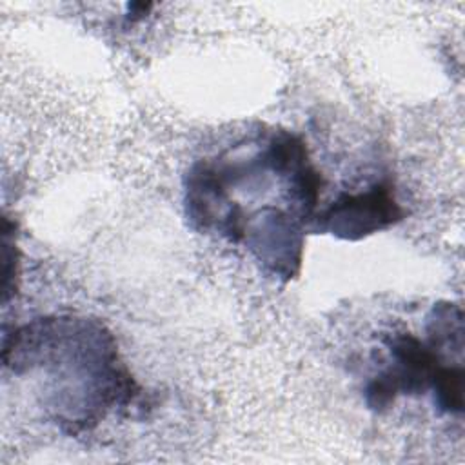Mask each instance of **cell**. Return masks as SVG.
I'll list each match as a JSON object with an SVG mask.
<instances>
[{
	"instance_id": "7a4b0ae2",
	"label": "cell",
	"mask_w": 465,
	"mask_h": 465,
	"mask_svg": "<svg viewBox=\"0 0 465 465\" xmlns=\"http://www.w3.org/2000/svg\"><path fill=\"white\" fill-rule=\"evenodd\" d=\"M381 341L389 351V361L363 387V401L376 414L389 411L398 396H421L429 392L441 365L463 363L443 358L412 332H387L381 336Z\"/></svg>"
},
{
	"instance_id": "6da1fadb",
	"label": "cell",
	"mask_w": 465,
	"mask_h": 465,
	"mask_svg": "<svg viewBox=\"0 0 465 465\" xmlns=\"http://www.w3.org/2000/svg\"><path fill=\"white\" fill-rule=\"evenodd\" d=\"M2 361L15 374L47 372L51 420L69 436L93 430L109 411L147 405L113 332L93 318L45 316L4 332Z\"/></svg>"
},
{
	"instance_id": "3957f363",
	"label": "cell",
	"mask_w": 465,
	"mask_h": 465,
	"mask_svg": "<svg viewBox=\"0 0 465 465\" xmlns=\"http://www.w3.org/2000/svg\"><path fill=\"white\" fill-rule=\"evenodd\" d=\"M405 218V209L396 200L394 183L378 180L360 193L341 191L311 222L309 232L332 234L334 238L358 242L385 231Z\"/></svg>"
}]
</instances>
